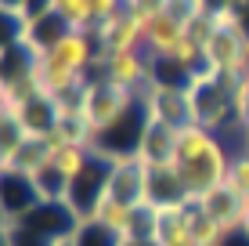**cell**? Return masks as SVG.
<instances>
[{
    "label": "cell",
    "mask_w": 249,
    "mask_h": 246,
    "mask_svg": "<svg viewBox=\"0 0 249 246\" xmlns=\"http://www.w3.org/2000/svg\"><path fill=\"white\" fill-rule=\"evenodd\" d=\"M40 203H44V196L36 192L33 177H25L22 170H4V225L25 221Z\"/></svg>",
    "instance_id": "cell-9"
},
{
    "label": "cell",
    "mask_w": 249,
    "mask_h": 246,
    "mask_svg": "<svg viewBox=\"0 0 249 246\" xmlns=\"http://www.w3.org/2000/svg\"><path fill=\"white\" fill-rule=\"evenodd\" d=\"M134 101H137L134 91L119 87V83L105 80V76H90L87 87H83V109L80 113L87 116V123L94 127V138H98V134L105 131V127H112Z\"/></svg>",
    "instance_id": "cell-3"
},
{
    "label": "cell",
    "mask_w": 249,
    "mask_h": 246,
    "mask_svg": "<svg viewBox=\"0 0 249 246\" xmlns=\"http://www.w3.org/2000/svg\"><path fill=\"white\" fill-rule=\"evenodd\" d=\"M98 62V40L83 29H69L62 40L44 55V65L54 73H72V76H94Z\"/></svg>",
    "instance_id": "cell-5"
},
{
    "label": "cell",
    "mask_w": 249,
    "mask_h": 246,
    "mask_svg": "<svg viewBox=\"0 0 249 246\" xmlns=\"http://www.w3.org/2000/svg\"><path fill=\"white\" fill-rule=\"evenodd\" d=\"M188 105H192V123L217 134L228 120H235V80L217 76V80H206V83H192Z\"/></svg>",
    "instance_id": "cell-2"
},
{
    "label": "cell",
    "mask_w": 249,
    "mask_h": 246,
    "mask_svg": "<svg viewBox=\"0 0 249 246\" xmlns=\"http://www.w3.org/2000/svg\"><path fill=\"white\" fill-rule=\"evenodd\" d=\"M72 246H123V239H119L112 228H105V225L94 221V217H87V221H80V228H76Z\"/></svg>",
    "instance_id": "cell-20"
},
{
    "label": "cell",
    "mask_w": 249,
    "mask_h": 246,
    "mask_svg": "<svg viewBox=\"0 0 249 246\" xmlns=\"http://www.w3.org/2000/svg\"><path fill=\"white\" fill-rule=\"evenodd\" d=\"M123 246H159L156 239H126Z\"/></svg>",
    "instance_id": "cell-26"
},
{
    "label": "cell",
    "mask_w": 249,
    "mask_h": 246,
    "mask_svg": "<svg viewBox=\"0 0 249 246\" xmlns=\"http://www.w3.org/2000/svg\"><path fill=\"white\" fill-rule=\"evenodd\" d=\"M90 152H94V149H87V145H62V149H54L51 163H54V170L62 174L65 181H72V177L83 174V167H87Z\"/></svg>",
    "instance_id": "cell-18"
},
{
    "label": "cell",
    "mask_w": 249,
    "mask_h": 246,
    "mask_svg": "<svg viewBox=\"0 0 249 246\" xmlns=\"http://www.w3.org/2000/svg\"><path fill=\"white\" fill-rule=\"evenodd\" d=\"M246 156H249V131H246Z\"/></svg>",
    "instance_id": "cell-29"
},
{
    "label": "cell",
    "mask_w": 249,
    "mask_h": 246,
    "mask_svg": "<svg viewBox=\"0 0 249 246\" xmlns=\"http://www.w3.org/2000/svg\"><path fill=\"white\" fill-rule=\"evenodd\" d=\"M242 37L249 40V11H242Z\"/></svg>",
    "instance_id": "cell-28"
},
{
    "label": "cell",
    "mask_w": 249,
    "mask_h": 246,
    "mask_svg": "<svg viewBox=\"0 0 249 246\" xmlns=\"http://www.w3.org/2000/svg\"><path fill=\"white\" fill-rule=\"evenodd\" d=\"M69 29H72V25H69L58 11H47V15H40V19H33V22H29V33H25L22 44H25V47H33L40 58H44V55H47V51L65 37Z\"/></svg>",
    "instance_id": "cell-14"
},
{
    "label": "cell",
    "mask_w": 249,
    "mask_h": 246,
    "mask_svg": "<svg viewBox=\"0 0 249 246\" xmlns=\"http://www.w3.org/2000/svg\"><path fill=\"white\" fill-rule=\"evenodd\" d=\"M108 196L123 199L130 207H152L148 199V167L141 159H119L108 177Z\"/></svg>",
    "instance_id": "cell-7"
},
{
    "label": "cell",
    "mask_w": 249,
    "mask_h": 246,
    "mask_svg": "<svg viewBox=\"0 0 249 246\" xmlns=\"http://www.w3.org/2000/svg\"><path fill=\"white\" fill-rule=\"evenodd\" d=\"M156 243L159 246H199L192 232V203L156 207Z\"/></svg>",
    "instance_id": "cell-12"
},
{
    "label": "cell",
    "mask_w": 249,
    "mask_h": 246,
    "mask_svg": "<svg viewBox=\"0 0 249 246\" xmlns=\"http://www.w3.org/2000/svg\"><path fill=\"white\" fill-rule=\"evenodd\" d=\"M224 185H228L231 192H235L238 199H242V207L249 203V156H246V152L231 159V167H228V181H224Z\"/></svg>",
    "instance_id": "cell-21"
},
{
    "label": "cell",
    "mask_w": 249,
    "mask_h": 246,
    "mask_svg": "<svg viewBox=\"0 0 249 246\" xmlns=\"http://www.w3.org/2000/svg\"><path fill=\"white\" fill-rule=\"evenodd\" d=\"M238 232H246V235H249V203H246V214H242V228H238Z\"/></svg>",
    "instance_id": "cell-27"
},
{
    "label": "cell",
    "mask_w": 249,
    "mask_h": 246,
    "mask_svg": "<svg viewBox=\"0 0 249 246\" xmlns=\"http://www.w3.org/2000/svg\"><path fill=\"white\" fill-rule=\"evenodd\" d=\"M144 95V109H148V120H162L170 127H188L192 123V105H188V91H174V87H148Z\"/></svg>",
    "instance_id": "cell-8"
},
{
    "label": "cell",
    "mask_w": 249,
    "mask_h": 246,
    "mask_svg": "<svg viewBox=\"0 0 249 246\" xmlns=\"http://www.w3.org/2000/svg\"><path fill=\"white\" fill-rule=\"evenodd\" d=\"M195 207L202 210L206 217H213L224 232L231 235V232H238L242 228V214H246V207H242V199L235 196V192L228 189V185H220V189H213V192H206V196H199V199H192Z\"/></svg>",
    "instance_id": "cell-13"
},
{
    "label": "cell",
    "mask_w": 249,
    "mask_h": 246,
    "mask_svg": "<svg viewBox=\"0 0 249 246\" xmlns=\"http://www.w3.org/2000/svg\"><path fill=\"white\" fill-rule=\"evenodd\" d=\"M162 58H174L177 65L192 69V65H199V62H202V44H199V40H192V37L184 33V37L177 40L174 47H170V55H162Z\"/></svg>",
    "instance_id": "cell-22"
},
{
    "label": "cell",
    "mask_w": 249,
    "mask_h": 246,
    "mask_svg": "<svg viewBox=\"0 0 249 246\" xmlns=\"http://www.w3.org/2000/svg\"><path fill=\"white\" fill-rule=\"evenodd\" d=\"M184 25L181 22H174L170 15H159L156 22L144 29V51H148V58H162V55H170V47L177 44V40L184 37Z\"/></svg>",
    "instance_id": "cell-17"
},
{
    "label": "cell",
    "mask_w": 249,
    "mask_h": 246,
    "mask_svg": "<svg viewBox=\"0 0 249 246\" xmlns=\"http://www.w3.org/2000/svg\"><path fill=\"white\" fill-rule=\"evenodd\" d=\"M148 199L152 207H174V203H188L184 181L174 174V167H159L148 170Z\"/></svg>",
    "instance_id": "cell-16"
},
{
    "label": "cell",
    "mask_w": 249,
    "mask_h": 246,
    "mask_svg": "<svg viewBox=\"0 0 249 246\" xmlns=\"http://www.w3.org/2000/svg\"><path fill=\"white\" fill-rule=\"evenodd\" d=\"M220 4H231L238 15H242V11H249V0H220Z\"/></svg>",
    "instance_id": "cell-25"
},
{
    "label": "cell",
    "mask_w": 249,
    "mask_h": 246,
    "mask_svg": "<svg viewBox=\"0 0 249 246\" xmlns=\"http://www.w3.org/2000/svg\"><path fill=\"white\" fill-rule=\"evenodd\" d=\"M94 221L105 225V228H112L119 239L126 243L134 235V225H137V207H130V203H123V199H112L105 192L101 203H98V210H94Z\"/></svg>",
    "instance_id": "cell-15"
},
{
    "label": "cell",
    "mask_w": 249,
    "mask_h": 246,
    "mask_svg": "<svg viewBox=\"0 0 249 246\" xmlns=\"http://www.w3.org/2000/svg\"><path fill=\"white\" fill-rule=\"evenodd\" d=\"M105 80L119 83V87L141 95L152 83V58H141V51H126V55H108L105 69H101Z\"/></svg>",
    "instance_id": "cell-11"
},
{
    "label": "cell",
    "mask_w": 249,
    "mask_h": 246,
    "mask_svg": "<svg viewBox=\"0 0 249 246\" xmlns=\"http://www.w3.org/2000/svg\"><path fill=\"white\" fill-rule=\"evenodd\" d=\"M112 167H116L112 159L101 156V152L94 149V152H90V159H87V167H83V174L69 181V196H65V203L83 217V221H87V217H94V210H98L101 196L108 192V177H112Z\"/></svg>",
    "instance_id": "cell-4"
},
{
    "label": "cell",
    "mask_w": 249,
    "mask_h": 246,
    "mask_svg": "<svg viewBox=\"0 0 249 246\" xmlns=\"http://www.w3.org/2000/svg\"><path fill=\"white\" fill-rule=\"evenodd\" d=\"M80 221H83V217L76 214L65 199H44V203H40V207L33 210L25 221H18V225H25L29 232L44 235V239H51V243H58V239H72L76 228H80Z\"/></svg>",
    "instance_id": "cell-6"
},
{
    "label": "cell",
    "mask_w": 249,
    "mask_h": 246,
    "mask_svg": "<svg viewBox=\"0 0 249 246\" xmlns=\"http://www.w3.org/2000/svg\"><path fill=\"white\" fill-rule=\"evenodd\" d=\"M235 123L242 127V134L249 131V73L235 80Z\"/></svg>",
    "instance_id": "cell-23"
},
{
    "label": "cell",
    "mask_w": 249,
    "mask_h": 246,
    "mask_svg": "<svg viewBox=\"0 0 249 246\" xmlns=\"http://www.w3.org/2000/svg\"><path fill=\"white\" fill-rule=\"evenodd\" d=\"M51 11H58L69 25H72V29L94 33V11H90V0H51Z\"/></svg>",
    "instance_id": "cell-19"
},
{
    "label": "cell",
    "mask_w": 249,
    "mask_h": 246,
    "mask_svg": "<svg viewBox=\"0 0 249 246\" xmlns=\"http://www.w3.org/2000/svg\"><path fill=\"white\" fill-rule=\"evenodd\" d=\"M220 246H249V235H246V232H231Z\"/></svg>",
    "instance_id": "cell-24"
},
{
    "label": "cell",
    "mask_w": 249,
    "mask_h": 246,
    "mask_svg": "<svg viewBox=\"0 0 249 246\" xmlns=\"http://www.w3.org/2000/svg\"><path fill=\"white\" fill-rule=\"evenodd\" d=\"M177 131L181 127H170L162 120H148L141 134V145H137V156L148 170H159V167H170V159H174V149H177Z\"/></svg>",
    "instance_id": "cell-10"
},
{
    "label": "cell",
    "mask_w": 249,
    "mask_h": 246,
    "mask_svg": "<svg viewBox=\"0 0 249 246\" xmlns=\"http://www.w3.org/2000/svg\"><path fill=\"white\" fill-rule=\"evenodd\" d=\"M170 167H174V174L184 181L188 199H199V196L220 189V185L228 181L231 159H228L224 141L213 131H206L199 123H188V127L177 131V149H174Z\"/></svg>",
    "instance_id": "cell-1"
}]
</instances>
